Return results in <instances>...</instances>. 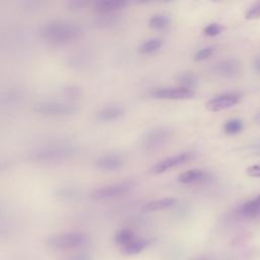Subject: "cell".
<instances>
[{
    "label": "cell",
    "mask_w": 260,
    "mask_h": 260,
    "mask_svg": "<svg viewBox=\"0 0 260 260\" xmlns=\"http://www.w3.org/2000/svg\"><path fill=\"white\" fill-rule=\"evenodd\" d=\"M176 80L180 84L179 86L190 88V89H193V87L196 86V84L198 82L197 76L193 72H190V71H185V72L179 73L176 77Z\"/></svg>",
    "instance_id": "20"
},
{
    "label": "cell",
    "mask_w": 260,
    "mask_h": 260,
    "mask_svg": "<svg viewBox=\"0 0 260 260\" xmlns=\"http://www.w3.org/2000/svg\"><path fill=\"white\" fill-rule=\"evenodd\" d=\"M191 260H209V259L205 258V257H198V258H194V259H191Z\"/></svg>",
    "instance_id": "34"
},
{
    "label": "cell",
    "mask_w": 260,
    "mask_h": 260,
    "mask_svg": "<svg viewBox=\"0 0 260 260\" xmlns=\"http://www.w3.org/2000/svg\"><path fill=\"white\" fill-rule=\"evenodd\" d=\"M38 34L40 38L49 45L63 46L70 44L82 35L81 27L71 20L53 19L43 23Z\"/></svg>",
    "instance_id": "1"
},
{
    "label": "cell",
    "mask_w": 260,
    "mask_h": 260,
    "mask_svg": "<svg viewBox=\"0 0 260 260\" xmlns=\"http://www.w3.org/2000/svg\"><path fill=\"white\" fill-rule=\"evenodd\" d=\"M79 152V147L69 141H53L32 148L29 160L37 164H57L71 159Z\"/></svg>",
    "instance_id": "2"
},
{
    "label": "cell",
    "mask_w": 260,
    "mask_h": 260,
    "mask_svg": "<svg viewBox=\"0 0 260 260\" xmlns=\"http://www.w3.org/2000/svg\"><path fill=\"white\" fill-rule=\"evenodd\" d=\"M129 2L127 1H96L93 3V10L99 14L116 13V11L125 8Z\"/></svg>",
    "instance_id": "14"
},
{
    "label": "cell",
    "mask_w": 260,
    "mask_h": 260,
    "mask_svg": "<svg viewBox=\"0 0 260 260\" xmlns=\"http://www.w3.org/2000/svg\"><path fill=\"white\" fill-rule=\"evenodd\" d=\"M222 28L223 27L219 23L212 22V23L207 24L203 28V34L208 37H215V36H218L222 31Z\"/></svg>",
    "instance_id": "26"
},
{
    "label": "cell",
    "mask_w": 260,
    "mask_h": 260,
    "mask_svg": "<svg viewBox=\"0 0 260 260\" xmlns=\"http://www.w3.org/2000/svg\"><path fill=\"white\" fill-rule=\"evenodd\" d=\"M254 120H255L257 123L260 124V112H259L258 114H256V116L254 117Z\"/></svg>",
    "instance_id": "33"
},
{
    "label": "cell",
    "mask_w": 260,
    "mask_h": 260,
    "mask_svg": "<svg viewBox=\"0 0 260 260\" xmlns=\"http://www.w3.org/2000/svg\"><path fill=\"white\" fill-rule=\"evenodd\" d=\"M254 67H255V70H256L258 73H260V55L255 58Z\"/></svg>",
    "instance_id": "32"
},
{
    "label": "cell",
    "mask_w": 260,
    "mask_h": 260,
    "mask_svg": "<svg viewBox=\"0 0 260 260\" xmlns=\"http://www.w3.org/2000/svg\"><path fill=\"white\" fill-rule=\"evenodd\" d=\"M126 113L124 106L110 104L100 108L95 113V119L100 122H113L121 119Z\"/></svg>",
    "instance_id": "11"
},
{
    "label": "cell",
    "mask_w": 260,
    "mask_h": 260,
    "mask_svg": "<svg viewBox=\"0 0 260 260\" xmlns=\"http://www.w3.org/2000/svg\"><path fill=\"white\" fill-rule=\"evenodd\" d=\"M241 213L245 217L249 218L258 217L260 215V200L258 198H255L246 202L241 208Z\"/></svg>",
    "instance_id": "18"
},
{
    "label": "cell",
    "mask_w": 260,
    "mask_h": 260,
    "mask_svg": "<svg viewBox=\"0 0 260 260\" xmlns=\"http://www.w3.org/2000/svg\"><path fill=\"white\" fill-rule=\"evenodd\" d=\"M88 242V237L82 232H68L52 235L47 238L46 245L53 250H71L84 246Z\"/></svg>",
    "instance_id": "5"
},
{
    "label": "cell",
    "mask_w": 260,
    "mask_h": 260,
    "mask_svg": "<svg viewBox=\"0 0 260 260\" xmlns=\"http://www.w3.org/2000/svg\"><path fill=\"white\" fill-rule=\"evenodd\" d=\"M120 20V16L117 13H107V14H99V16L96 15L94 20H93V24L96 27H101V28H107V27H111L113 25H116Z\"/></svg>",
    "instance_id": "16"
},
{
    "label": "cell",
    "mask_w": 260,
    "mask_h": 260,
    "mask_svg": "<svg viewBox=\"0 0 260 260\" xmlns=\"http://www.w3.org/2000/svg\"><path fill=\"white\" fill-rule=\"evenodd\" d=\"M149 94L151 98L156 100L184 101L192 99L195 95V91L182 86H162L152 88Z\"/></svg>",
    "instance_id": "8"
},
{
    "label": "cell",
    "mask_w": 260,
    "mask_h": 260,
    "mask_svg": "<svg viewBox=\"0 0 260 260\" xmlns=\"http://www.w3.org/2000/svg\"><path fill=\"white\" fill-rule=\"evenodd\" d=\"M67 260H90V255L87 253H80V254L71 256Z\"/></svg>",
    "instance_id": "31"
},
{
    "label": "cell",
    "mask_w": 260,
    "mask_h": 260,
    "mask_svg": "<svg viewBox=\"0 0 260 260\" xmlns=\"http://www.w3.org/2000/svg\"><path fill=\"white\" fill-rule=\"evenodd\" d=\"M246 174L249 177H260V166H251L249 168H247L246 170Z\"/></svg>",
    "instance_id": "30"
},
{
    "label": "cell",
    "mask_w": 260,
    "mask_h": 260,
    "mask_svg": "<svg viewBox=\"0 0 260 260\" xmlns=\"http://www.w3.org/2000/svg\"><path fill=\"white\" fill-rule=\"evenodd\" d=\"M31 110L43 117H67L76 114L79 107L72 102L43 100L35 103Z\"/></svg>",
    "instance_id": "4"
},
{
    "label": "cell",
    "mask_w": 260,
    "mask_h": 260,
    "mask_svg": "<svg viewBox=\"0 0 260 260\" xmlns=\"http://www.w3.org/2000/svg\"><path fill=\"white\" fill-rule=\"evenodd\" d=\"M126 159L118 152H107L98 156L94 160L96 169L103 172H116L124 167Z\"/></svg>",
    "instance_id": "9"
},
{
    "label": "cell",
    "mask_w": 260,
    "mask_h": 260,
    "mask_svg": "<svg viewBox=\"0 0 260 260\" xmlns=\"http://www.w3.org/2000/svg\"><path fill=\"white\" fill-rule=\"evenodd\" d=\"M135 239H136L135 234L129 229H122V230L118 231L114 237L115 243L117 245H119L121 248L130 244Z\"/></svg>",
    "instance_id": "21"
},
{
    "label": "cell",
    "mask_w": 260,
    "mask_h": 260,
    "mask_svg": "<svg viewBox=\"0 0 260 260\" xmlns=\"http://www.w3.org/2000/svg\"><path fill=\"white\" fill-rule=\"evenodd\" d=\"M57 192V195L59 197H62V198H65V199H68V198H73L75 196H77V189L74 188V187H61L59 188L58 190H56Z\"/></svg>",
    "instance_id": "27"
},
{
    "label": "cell",
    "mask_w": 260,
    "mask_h": 260,
    "mask_svg": "<svg viewBox=\"0 0 260 260\" xmlns=\"http://www.w3.org/2000/svg\"><path fill=\"white\" fill-rule=\"evenodd\" d=\"M247 19H257L260 17V2L252 5L245 14Z\"/></svg>",
    "instance_id": "28"
},
{
    "label": "cell",
    "mask_w": 260,
    "mask_h": 260,
    "mask_svg": "<svg viewBox=\"0 0 260 260\" xmlns=\"http://www.w3.org/2000/svg\"><path fill=\"white\" fill-rule=\"evenodd\" d=\"M177 203V200L173 197H165V198H158L151 201H148L145 203L142 207V210L145 212H153L158 210L168 209L170 207H173Z\"/></svg>",
    "instance_id": "15"
},
{
    "label": "cell",
    "mask_w": 260,
    "mask_h": 260,
    "mask_svg": "<svg viewBox=\"0 0 260 260\" xmlns=\"http://www.w3.org/2000/svg\"><path fill=\"white\" fill-rule=\"evenodd\" d=\"M170 17L164 13L153 14L149 20L148 25L153 29H165L170 25Z\"/></svg>",
    "instance_id": "22"
},
{
    "label": "cell",
    "mask_w": 260,
    "mask_h": 260,
    "mask_svg": "<svg viewBox=\"0 0 260 260\" xmlns=\"http://www.w3.org/2000/svg\"><path fill=\"white\" fill-rule=\"evenodd\" d=\"M161 46H162V40L161 39H159V38H150V39L144 41L140 45L139 51H140L141 54L150 55V54H153L154 52L158 51Z\"/></svg>",
    "instance_id": "19"
},
{
    "label": "cell",
    "mask_w": 260,
    "mask_h": 260,
    "mask_svg": "<svg viewBox=\"0 0 260 260\" xmlns=\"http://www.w3.org/2000/svg\"><path fill=\"white\" fill-rule=\"evenodd\" d=\"M195 155H196L195 152L187 150V151H181L179 153L165 157L158 160L157 162H155L149 169V173L152 175H159V174L166 173L174 168H177L179 166H182L191 161L195 157Z\"/></svg>",
    "instance_id": "7"
},
{
    "label": "cell",
    "mask_w": 260,
    "mask_h": 260,
    "mask_svg": "<svg viewBox=\"0 0 260 260\" xmlns=\"http://www.w3.org/2000/svg\"><path fill=\"white\" fill-rule=\"evenodd\" d=\"M208 178V173L201 169H192L182 173L178 177V182L185 185L198 184L204 182Z\"/></svg>",
    "instance_id": "13"
},
{
    "label": "cell",
    "mask_w": 260,
    "mask_h": 260,
    "mask_svg": "<svg viewBox=\"0 0 260 260\" xmlns=\"http://www.w3.org/2000/svg\"><path fill=\"white\" fill-rule=\"evenodd\" d=\"M149 245V241L145 239H135L130 244L121 248V251L125 255H135L143 251Z\"/></svg>",
    "instance_id": "17"
},
{
    "label": "cell",
    "mask_w": 260,
    "mask_h": 260,
    "mask_svg": "<svg viewBox=\"0 0 260 260\" xmlns=\"http://www.w3.org/2000/svg\"><path fill=\"white\" fill-rule=\"evenodd\" d=\"M212 71L221 77H234L240 71V63L233 58L224 59L215 63L212 67Z\"/></svg>",
    "instance_id": "12"
},
{
    "label": "cell",
    "mask_w": 260,
    "mask_h": 260,
    "mask_svg": "<svg viewBox=\"0 0 260 260\" xmlns=\"http://www.w3.org/2000/svg\"><path fill=\"white\" fill-rule=\"evenodd\" d=\"M214 47L213 46H208V47H204L202 49H200L199 51L196 52V54L194 55V61L200 62L203 60L208 59L209 57L212 56V54L214 53Z\"/></svg>",
    "instance_id": "25"
},
{
    "label": "cell",
    "mask_w": 260,
    "mask_h": 260,
    "mask_svg": "<svg viewBox=\"0 0 260 260\" xmlns=\"http://www.w3.org/2000/svg\"><path fill=\"white\" fill-rule=\"evenodd\" d=\"M88 4H89V2L84 1V0H70V1L66 2V6L71 10L83 9Z\"/></svg>",
    "instance_id": "29"
},
{
    "label": "cell",
    "mask_w": 260,
    "mask_h": 260,
    "mask_svg": "<svg viewBox=\"0 0 260 260\" xmlns=\"http://www.w3.org/2000/svg\"><path fill=\"white\" fill-rule=\"evenodd\" d=\"M174 130L165 125L147 129L140 137V147L146 153H153L165 148L173 139Z\"/></svg>",
    "instance_id": "3"
},
{
    "label": "cell",
    "mask_w": 260,
    "mask_h": 260,
    "mask_svg": "<svg viewBox=\"0 0 260 260\" xmlns=\"http://www.w3.org/2000/svg\"><path fill=\"white\" fill-rule=\"evenodd\" d=\"M257 198H258V199H259V200H260V195H259V196H258V197H257Z\"/></svg>",
    "instance_id": "35"
},
{
    "label": "cell",
    "mask_w": 260,
    "mask_h": 260,
    "mask_svg": "<svg viewBox=\"0 0 260 260\" xmlns=\"http://www.w3.org/2000/svg\"><path fill=\"white\" fill-rule=\"evenodd\" d=\"M61 92L64 96H66L67 99H73L76 100L78 98L81 96L82 94V89L81 87L74 85V84H69V85H65L62 89Z\"/></svg>",
    "instance_id": "24"
},
{
    "label": "cell",
    "mask_w": 260,
    "mask_h": 260,
    "mask_svg": "<svg viewBox=\"0 0 260 260\" xmlns=\"http://www.w3.org/2000/svg\"><path fill=\"white\" fill-rule=\"evenodd\" d=\"M240 99H241L240 95L235 92L221 93L207 101L205 104V107L210 112H219V111L234 107L239 103Z\"/></svg>",
    "instance_id": "10"
},
{
    "label": "cell",
    "mask_w": 260,
    "mask_h": 260,
    "mask_svg": "<svg viewBox=\"0 0 260 260\" xmlns=\"http://www.w3.org/2000/svg\"><path fill=\"white\" fill-rule=\"evenodd\" d=\"M134 187L135 183L133 181L126 180L116 182L93 189L90 192L89 197L93 201H110L128 194L130 191L133 190Z\"/></svg>",
    "instance_id": "6"
},
{
    "label": "cell",
    "mask_w": 260,
    "mask_h": 260,
    "mask_svg": "<svg viewBox=\"0 0 260 260\" xmlns=\"http://www.w3.org/2000/svg\"><path fill=\"white\" fill-rule=\"evenodd\" d=\"M243 129V122L240 119H231L225 122L223 130L229 135L238 134Z\"/></svg>",
    "instance_id": "23"
}]
</instances>
